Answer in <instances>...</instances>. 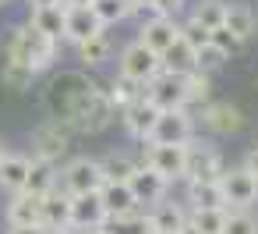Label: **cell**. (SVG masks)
<instances>
[{
	"mask_svg": "<svg viewBox=\"0 0 258 234\" xmlns=\"http://www.w3.org/2000/svg\"><path fill=\"white\" fill-rule=\"evenodd\" d=\"M46 100L53 107V117H60L71 128V135H99L117 117L106 89H99L78 71H64L60 78H53Z\"/></svg>",
	"mask_w": 258,
	"mask_h": 234,
	"instance_id": "1",
	"label": "cell"
},
{
	"mask_svg": "<svg viewBox=\"0 0 258 234\" xmlns=\"http://www.w3.org/2000/svg\"><path fill=\"white\" fill-rule=\"evenodd\" d=\"M0 50H4V61H18V64L32 68L36 75H43V71H50V68L57 64L60 43L50 39V36H43L39 29H32L29 22H22V25H11V29L4 32Z\"/></svg>",
	"mask_w": 258,
	"mask_h": 234,
	"instance_id": "2",
	"label": "cell"
},
{
	"mask_svg": "<svg viewBox=\"0 0 258 234\" xmlns=\"http://www.w3.org/2000/svg\"><path fill=\"white\" fill-rule=\"evenodd\" d=\"M71 128L60 117H46L32 128V160H46V163H60L71 149Z\"/></svg>",
	"mask_w": 258,
	"mask_h": 234,
	"instance_id": "3",
	"label": "cell"
},
{
	"mask_svg": "<svg viewBox=\"0 0 258 234\" xmlns=\"http://www.w3.org/2000/svg\"><path fill=\"white\" fill-rule=\"evenodd\" d=\"M103 184L106 181H103L99 160H92V156H75L57 170V188L64 195H89V192H99Z\"/></svg>",
	"mask_w": 258,
	"mask_h": 234,
	"instance_id": "4",
	"label": "cell"
},
{
	"mask_svg": "<svg viewBox=\"0 0 258 234\" xmlns=\"http://www.w3.org/2000/svg\"><path fill=\"white\" fill-rule=\"evenodd\" d=\"M163 71V61H159V54H152L145 43H127L124 50H120V61H117V75H124V78H131V82H138V85H145L149 78H156Z\"/></svg>",
	"mask_w": 258,
	"mask_h": 234,
	"instance_id": "5",
	"label": "cell"
},
{
	"mask_svg": "<svg viewBox=\"0 0 258 234\" xmlns=\"http://www.w3.org/2000/svg\"><path fill=\"white\" fill-rule=\"evenodd\" d=\"M145 100L159 110H187V96H184V75L177 71H159L156 78L145 82Z\"/></svg>",
	"mask_w": 258,
	"mask_h": 234,
	"instance_id": "6",
	"label": "cell"
},
{
	"mask_svg": "<svg viewBox=\"0 0 258 234\" xmlns=\"http://www.w3.org/2000/svg\"><path fill=\"white\" fill-rule=\"evenodd\" d=\"M219 188H223L226 209H251V206L258 202V177L247 174L244 167L223 170V174H219Z\"/></svg>",
	"mask_w": 258,
	"mask_h": 234,
	"instance_id": "7",
	"label": "cell"
},
{
	"mask_svg": "<svg viewBox=\"0 0 258 234\" xmlns=\"http://www.w3.org/2000/svg\"><path fill=\"white\" fill-rule=\"evenodd\" d=\"M191 135H195V121H191L187 110H159L149 142H156V146H184V142H191Z\"/></svg>",
	"mask_w": 258,
	"mask_h": 234,
	"instance_id": "8",
	"label": "cell"
},
{
	"mask_svg": "<svg viewBox=\"0 0 258 234\" xmlns=\"http://www.w3.org/2000/svg\"><path fill=\"white\" fill-rule=\"evenodd\" d=\"M223 163L219 153L205 142H187V156H184V181H219Z\"/></svg>",
	"mask_w": 258,
	"mask_h": 234,
	"instance_id": "9",
	"label": "cell"
},
{
	"mask_svg": "<svg viewBox=\"0 0 258 234\" xmlns=\"http://www.w3.org/2000/svg\"><path fill=\"white\" fill-rule=\"evenodd\" d=\"M184 156H187V142L184 146H156V142H149L142 163L152 167L163 181H177V177H184Z\"/></svg>",
	"mask_w": 258,
	"mask_h": 234,
	"instance_id": "10",
	"label": "cell"
},
{
	"mask_svg": "<svg viewBox=\"0 0 258 234\" xmlns=\"http://www.w3.org/2000/svg\"><path fill=\"white\" fill-rule=\"evenodd\" d=\"M202 124L212 135H237L244 128V110L237 103H230V100H216V103H205Z\"/></svg>",
	"mask_w": 258,
	"mask_h": 234,
	"instance_id": "11",
	"label": "cell"
},
{
	"mask_svg": "<svg viewBox=\"0 0 258 234\" xmlns=\"http://www.w3.org/2000/svg\"><path fill=\"white\" fill-rule=\"evenodd\" d=\"M8 227H43V195L32 192H15L4 206Z\"/></svg>",
	"mask_w": 258,
	"mask_h": 234,
	"instance_id": "12",
	"label": "cell"
},
{
	"mask_svg": "<svg viewBox=\"0 0 258 234\" xmlns=\"http://www.w3.org/2000/svg\"><path fill=\"white\" fill-rule=\"evenodd\" d=\"M127 188H131V195H135V202H138V206H156V202H163V199H166L170 181H163L152 167L138 163V167H135V174L127 177Z\"/></svg>",
	"mask_w": 258,
	"mask_h": 234,
	"instance_id": "13",
	"label": "cell"
},
{
	"mask_svg": "<svg viewBox=\"0 0 258 234\" xmlns=\"http://www.w3.org/2000/svg\"><path fill=\"white\" fill-rule=\"evenodd\" d=\"M106 220H110V216H106V209H103L99 192L71 195V227H75V230H103Z\"/></svg>",
	"mask_w": 258,
	"mask_h": 234,
	"instance_id": "14",
	"label": "cell"
},
{
	"mask_svg": "<svg viewBox=\"0 0 258 234\" xmlns=\"http://www.w3.org/2000/svg\"><path fill=\"white\" fill-rule=\"evenodd\" d=\"M99 32H106V29H103V22L96 18L92 8H68V15H64V43L78 46V43H85V39H92Z\"/></svg>",
	"mask_w": 258,
	"mask_h": 234,
	"instance_id": "15",
	"label": "cell"
},
{
	"mask_svg": "<svg viewBox=\"0 0 258 234\" xmlns=\"http://www.w3.org/2000/svg\"><path fill=\"white\" fill-rule=\"evenodd\" d=\"M156 117H159V107H152V103L145 100V92H142L135 103H127V107L120 110V121H124L127 135H135V138H142V142H149Z\"/></svg>",
	"mask_w": 258,
	"mask_h": 234,
	"instance_id": "16",
	"label": "cell"
},
{
	"mask_svg": "<svg viewBox=\"0 0 258 234\" xmlns=\"http://www.w3.org/2000/svg\"><path fill=\"white\" fill-rule=\"evenodd\" d=\"M29 167H32V156L29 153H4V160H0V192H25V177H29Z\"/></svg>",
	"mask_w": 258,
	"mask_h": 234,
	"instance_id": "17",
	"label": "cell"
},
{
	"mask_svg": "<svg viewBox=\"0 0 258 234\" xmlns=\"http://www.w3.org/2000/svg\"><path fill=\"white\" fill-rule=\"evenodd\" d=\"M177 32H180V25H177L173 18L163 15V18H152V22H145V25L138 29V43H145L152 54H163V50L173 46Z\"/></svg>",
	"mask_w": 258,
	"mask_h": 234,
	"instance_id": "18",
	"label": "cell"
},
{
	"mask_svg": "<svg viewBox=\"0 0 258 234\" xmlns=\"http://www.w3.org/2000/svg\"><path fill=\"white\" fill-rule=\"evenodd\" d=\"M99 199H103L106 216H124V213H135V209H138V202H135L127 181H106V184L99 188Z\"/></svg>",
	"mask_w": 258,
	"mask_h": 234,
	"instance_id": "19",
	"label": "cell"
},
{
	"mask_svg": "<svg viewBox=\"0 0 258 234\" xmlns=\"http://www.w3.org/2000/svg\"><path fill=\"white\" fill-rule=\"evenodd\" d=\"M149 223H152V234H177L184 223H187V213L177 206V202H156L149 206Z\"/></svg>",
	"mask_w": 258,
	"mask_h": 234,
	"instance_id": "20",
	"label": "cell"
},
{
	"mask_svg": "<svg viewBox=\"0 0 258 234\" xmlns=\"http://www.w3.org/2000/svg\"><path fill=\"white\" fill-rule=\"evenodd\" d=\"M43 227L57 230V227H71V195H64L60 188L43 195Z\"/></svg>",
	"mask_w": 258,
	"mask_h": 234,
	"instance_id": "21",
	"label": "cell"
},
{
	"mask_svg": "<svg viewBox=\"0 0 258 234\" xmlns=\"http://www.w3.org/2000/svg\"><path fill=\"white\" fill-rule=\"evenodd\" d=\"M64 15H68V8L64 4H53V8H32V15H29V25L32 29H39L43 36H50V39H64Z\"/></svg>",
	"mask_w": 258,
	"mask_h": 234,
	"instance_id": "22",
	"label": "cell"
},
{
	"mask_svg": "<svg viewBox=\"0 0 258 234\" xmlns=\"http://www.w3.org/2000/svg\"><path fill=\"white\" fill-rule=\"evenodd\" d=\"M187 202H191V209H226L219 181H191L187 184Z\"/></svg>",
	"mask_w": 258,
	"mask_h": 234,
	"instance_id": "23",
	"label": "cell"
},
{
	"mask_svg": "<svg viewBox=\"0 0 258 234\" xmlns=\"http://www.w3.org/2000/svg\"><path fill=\"white\" fill-rule=\"evenodd\" d=\"M254 25H258V18H254V11H251L247 4H226L223 29H230L240 43H247V39L254 36Z\"/></svg>",
	"mask_w": 258,
	"mask_h": 234,
	"instance_id": "24",
	"label": "cell"
},
{
	"mask_svg": "<svg viewBox=\"0 0 258 234\" xmlns=\"http://www.w3.org/2000/svg\"><path fill=\"white\" fill-rule=\"evenodd\" d=\"M75 54H78V64H85V68H99V64H106V61H110L113 43H110V36H106V32H99V36H92V39L78 43V46H75Z\"/></svg>",
	"mask_w": 258,
	"mask_h": 234,
	"instance_id": "25",
	"label": "cell"
},
{
	"mask_svg": "<svg viewBox=\"0 0 258 234\" xmlns=\"http://www.w3.org/2000/svg\"><path fill=\"white\" fill-rule=\"evenodd\" d=\"M53 188H57V167L46 163V160H32L29 177H25V192H32V195H46V192H53Z\"/></svg>",
	"mask_w": 258,
	"mask_h": 234,
	"instance_id": "26",
	"label": "cell"
},
{
	"mask_svg": "<svg viewBox=\"0 0 258 234\" xmlns=\"http://www.w3.org/2000/svg\"><path fill=\"white\" fill-rule=\"evenodd\" d=\"M103 234H152V223H149V213L135 209V213H124V216H110Z\"/></svg>",
	"mask_w": 258,
	"mask_h": 234,
	"instance_id": "27",
	"label": "cell"
},
{
	"mask_svg": "<svg viewBox=\"0 0 258 234\" xmlns=\"http://www.w3.org/2000/svg\"><path fill=\"white\" fill-rule=\"evenodd\" d=\"M159 61H163V68H166V71H177V75L195 71V50H191L180 36L173 39V46H170V50H163V54H159Z\"/></svg>",
	"mask_w": 258,
	"mask_h": 234,
	"instance_id": "28",
	"label": "cell"
},
{
	"mask_svg": "<svg viewBox=\"0 0 258 234\" xmlns=\"http://www.w3.org/2000/svg\"><path fill=\"white\" fill-rule=\"evenodd\" d=\"M223 18H226V4H223V0H198V4L191 8V18L187 22H195L205 32H212V29L223 25Z\"/></svg>",
	"mask_w": 258,
	"mask_h": 234,
	"instance_id": "29",
	"label": "cell"
},
{
	"mask_svg": "<svg viewBox=\"0 0 258 234\" xmlns=\"http://www.w3.org/2000/svg\"><path fill=\"white\" fill-rule=\"evenodd\" d=\"M138 160H131L127 153H106L99 160V170H103V181H127L135 174Z\"/></svg>",
	"mask_w": 258,
	"mask_h": 234,
	"instance_id": "30",
	"label": "cell"
},
{
	"mask_svg": "<svg viewBox=\"0 0 258 234\" xmlns=\"http://www.w3.org/2000/svg\"><path fill=\"white\" fill-rule=\"evenodd\" d=\"M0 82H4V89H11V92H25V89H32L36 71L25 68V64H18V61H4V68H0Z\"/></svg>",
	"mask_w": 258,
	"mask_h": 234,
	"instance_id": "31",
	"label": "cell"
},
{
	"mask_svg": "<svg viewBox=\"0 0 258 234\" xmlns=\"http://www.w3.org/2000/svg\"><path fill=\"white\" fill-rule=\"evenodd\" d=\"M142 92H145V85H138V82H131V78H124V75H117V78L110 82V89H106V96H110V103H113L117 114H120L127 103H135Z\"/></svg>",
	"mask_w": 258,
	"mask_h": 234,
	"instance_id": "32",
	"label": "cell"
},
{
	"mask_svg": "<svg viewBox=\"0 0 258 234\" xmlns=\"http://www.w3.org/2000/svg\"><path fill=\"white\" fill-rule=\"evenodd\" d=\"M92 11H96V18L106 29V25H117V22L131 18L135 4H131V0H92Z\"/></svg>",
	"mask_w": 258,
	"mask_h": 234,
	"instance_id": "33",
	"label": "cell"
},
{
	"mask_svg": "<svg viewBox=\"0 0 258 234\" xmlns=\"http://www.w3.org/2000/svg\"><path fill=\"white\" fill-rule=\"evenodd\" d=\"M202 234H223V227H226V209H191V216H187Z\"/></svg>",
	"mask_w": 258,
	"mask_h": 234,
	"instance_id": "34",
	"label": "cell"
},
{
	"mask_svg": "<svg viewBox=\"0 0 258 234\" xmlns=\"http://www.w3.org/2000/svg\"><path fill=\"white\" fill-rule=\"evenodd\" d=\"M223 234H258V220L247 209H226V227Z\"/></svg>",
	"mask_w": 258,
	"mask_h": 234,
	"instance_id": "35",
	"label": "cell"
},
{
	"mask_svg": "<svg viewBox=\"0 0 258 234\" xmlns=\"http://www.w3.org/2000/svg\"><path fill=\"white\" fill-rule=\"evenodd\" d=\"M226 61H230V57L209 43V46H202V50L195 54V71H202V75H212V71H219Z\"/></svg>",
	"mask_w": 258,
	"mask_h": 234,
	"instance_id": "36",
	"label": "cell"
},
{
	"mask_svg": "<svg viewBox=\"0 0 258 234\" xmlns=\"http://www.w3.org/2000/svg\"><path fill=\"white\" fill-rule=\"evenodd\" d=\"M184 96H187V107H191V103H205V100H209V75L187 71V75H184Z\"/></svg>",
	"mask_w": 258,
	"mask_h": 234,
	"instance_id": "37",
	"label": "cell"
},
{
	"mask_svg": "<svg viewBox=\"0 0 258 234\" xmlns=\"http://www.w3.org/2000/svg\"><path fill=\"white\" fill-rule=\"evenodd\" d=\"M209 43H212V46H216V50H223V54H226V57H230V54H237V50H240V46H244V43H240V39H237V36H233V32H230V29H223V25H219V29H212V32H209Z\"/></svg>",
	"mask_w": 258,
	"mask_h": 234,
	"instance_id": "38",
	"label": "cell"
},
{
	"mask_svg": "<svg viewBox=\"0 0 258 234\" xmlns=\"http://www.w3.org/2000/svg\"><path fill=\"white\" fill-rule=\"evenodd\" d=\"M177 36H180V39H184V43H187V46H191L195 54H198L202 46H209V32H205L202 25H195V22H184Z\"/></svg>",
	"mask_w": 258,
	"mask_h": 234,
	"instance_id": "39",
	"label": "cell"
},
{
	"mask_svg": "<svg viewBox=\"0 0 258 234\" xmlns=\"http://www.w3.org/2000/svg\"><path fill=\"white\" fill-rule=\"evenodd\" d=\"M152 4H156V8H159L166 18H177V11L187 4V0H152Z\"/></svg>",
	"mask_w": 258,
	"mask_h": 234,
	"instance_id": "40",
	"label": "cell"
},
{
	"mask_svg": "<svg viewBox=\"0 0 258 234\" xmlns=\"http://www.w3.org/2000/svg\"><path fill=\"white\" fill-rule=\"evenodd\" d=\"M240 167H244L247 174H254V177H258V146H251V149H247V156H244V163H240Z\"/></svg>",
	"mask_w": 258,
	"mask_h": 234,
	"instance_id": "41",
	"label": "cell"
},
{
	"mask_svg": "<svg viewBox=\"0 0 258 234\" xmlns=\"http://www.w3.org/2000/svg\"><path fill=\"white\" fill-rule=\"evenodd\" d=\"M8 234H46V227H8Z\"/></svg>",
	"mask_w": 258,
	"mask_h": 234,
	"instance_id": "42",
	"label": "cell"
},
{
	"mask_svg": "<svg viewBox=\"0 0 258 234\" xmlns=\"http://www.w3.org/2000/svg\"><path fill=\"white\" fill-rule=\"evenodd\" d=\"M32 8H53V4H64V0H29Z\"/></svg>",
	"mask_w": 258,
	"mask_h": 234,
	"instance_id": "43",
	"label": "cell"
},
{
	"mask_svg": "<svg viewBox=\"0 0 258 234\" xmlns=\"http://www.w3.org/2000/svg\"><path fill=\"white\" fill-rule=\"evenodd\" d=\"M64 8H92V0H64Z\"/></svg>",
	"mask_w": 258,
	"mask_h": 234,
	"instance_id": "44",
	"label": "cell"
},
{
	"mask_svg": "<svg viewBox=\"0 0 258 234\" xmlns=\"http://www.w3.org/2000/svg\"><path fill=\"white\" fill-rule=\"evenodd\" d=\"M177 234H202V230H198V227H195V223H191V220H187V223H184V227H180V230H177Z\"/></svg>",
	"mask_w": 258,
	"mask_h": 234,
	"instance_id": "45",
	"label": "cell"
},
{
	"mask_svg": "<svg viewBox=\"0 0 258 234\" xmlns=\"http://www.w3.org/2000/svg\"><path fill=\"white\" fill-rule=\"evenodd\" d=\"M46 234H78L75 227H57V230H46Z\"/></svg>",
	"mask_w": 258,
	"mask_h": 234,
	"instance_id": "46",
	"label": "cell"
},
{
	"mask_svg": "<svg viewBox=\"0 0 258 234\" xmlns=\"http://www.w3.org/2000/svg\"><path fill=\"white\" fill-rule=\"evenodd\" d=\"M4 153H8V146H4V138H0V160H4Z\"/></svg>",
	"mask_w": 258,
	"mask_h": 234,
	"instance_id": "47",
	"label": "cell"
},
{
	"mask_svg": "<svg viewBox=\"0 0 258 234\" xmlns=\"http://www.w3.org/2000/svg\"><path fill=\"white\" fill-rule=\"evenodd\" d=\"M78 234H103V230H78Z\"/></svg>",
	"mask_w": 258,
	"mask_h": 234,
	"instance_id": "48",
	"label": "cell"
},
{
	"mask_svg": "<svg viewBox=\"0 0 258 234\" xmlns=\"http://www.w3.org/2000/svg\"><path fill=\"white\" fill-rule=\"evenodd\" d=\"M0 8H11V0H0Z\"/></svg>",
	"mask_w": 258,
	"mask_h": 234,
	"instance_id": "49",
	"label": "cell"
}]
</instances>
